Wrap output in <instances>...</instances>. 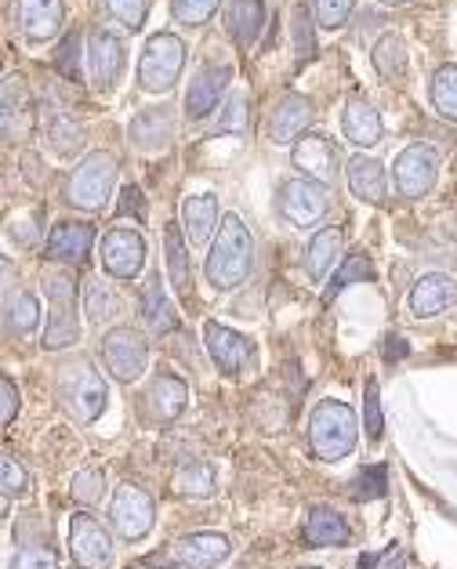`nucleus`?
<instances>
[{"label":"nucleus","instance_id":"42","mask_svg":"<svg viewBox=\"0 0 457 569\" xmlns=\"http://www.w3.org/2000/svg\"><path fill=\"white\" fill-rule=\"evenodd\" d=\"M385 476H389V471H385V465H374L367 471H359L356 482H352V497H356V501H378V497L389 490Z\"/></svg>","mask_w":457,"mask_h":569},{"label":"nucleus","instance_id":"43","mask_svg":"<svg viewBox=\"0 0 457 569\" xmlns=\"http://www.w3.org/2000/svg\"><path fill=\"white\" fill-rule=\"evenodd\" d=\"M0 476H4V505L11 497L30 493V471H26L11 453H4V461H0Z\"/></svg>","mask_w":457,"mask_h":569},{"label":"nucleus","instance_id":"3","mask_svg":"<svg viewBox=\"0 0 457 569\" xmlns=\"http://www.w3.org/2000/svg\"><path fill=\"white\" fill-rule=\"evenodd\" d=\"M59 396L69 418L77 425H91L102 418V410L109 402V388L102 381V373H95L88 359H77V363H66L59 373Z\"/></svg>","mask_w":457,"mask_h":569},{"label":"nucleus","instance_id":"2","mask_svg":"<svg viewBox=\"0 0 457 569\" xmlns=\"http://www.w3.org/2000/svg\"><path fill=\"white\" fill-rule=\"evenodd\" d=\"M356 439H359L356 413L341 399L316 402V410L309 413V442L320 461H341V457H349L356 450Z\"/></svg>","mask_w":457,"mask_h":569},{"label":"nucleus","instance_id":"21","mask_svg":"<svg viewBox=\"0 0 457 569\" xmlns=\"http://www.w3.org/2000/svg\"><path fill=\"white\" fill-rule=\"evenodd\" d=\"M95 240H99V232L91 221H62L48 236V254L54 261H66V266H80V261H88Z\"/></svg>","mask_w":457,"mask_h":569},{"label":"nucleus","instance_id":"29","mask_svg":"<svg viewBox=\"0 0 457 569\" xmlns=\"http://www.w3.org/2000/svg\"><path fill=\"white\" fill-rule=\"evenodd\" d=\"M229 33L240 48L258 44L261 26H266V0H229Z\"/></svg>","mask_w":457,"mask_h":569},{"label":"nucleus","instance_id":"45","mask_svg":"<svg viewBox=\"0 0 457 569\" xmlns=\"http://www.w3.org/2000/svg\"><path fill=\"white\" fill-rule=\"evenodd\" d=\"M106 11L113 16L120 26H128V30H138L146 19V0H102Z\"/></svg>","mask_w":457,"mask_h":569},{"label":"nucleus","instance_id":"30","mask_svg":"<svg viewBox=\"0 0 457 569\" xmlns=\"http://www.w3.org/2000/svg\"><path fill=\"white\" fill-rule=\"evenodd\" d=\"M352 537V526L338 516L335 508H312L309 519H305V540L312 548H338Z\"/></svg>","mask_w":457,"mask_h":569},{"label":"nucleus","instance_id":"24","mask_svg":"<svg viewBox=\"0 0 457 569\" xmlns=\"http://www.w3.org/2000/svg\"><path fill=\"white\" fill-rule=\"evenodd\" d=\"M186 402H189V388L182 378L175 373H157L146 388V407L157 421H175L186 413Z\"/></svg>","mask_w":457,"mask_h":569},{"label":"nucleus","instance_id":"14","mask_svg":"<svg viewBox=\"0 0 457 569\" xmlns=\"http://www.w3.org/2000/svg\"><path fill=\"white\" fill-rule=\"evenodd\" d=\"M123 66H128V48L117 33L95 26L88 33V69H91V84L99 91L117 88V80L123 77Z\"/></svg>","mask_w":457,"mask_h":569},{"label":"nucleus","instance_id":"19","mask_svg":"<svg viewBox=\"0 0 457 569\" xmlns=\"http://www.w3.org/2000/svg\"><path fill=\"white\" fill-rule=\"evenodd\" d=\"M62 19H66L62 0H16V26L26 40L44 44V40L59 37Z\"/></svg>","mask_w":457,"mask_h":569},{"label":"nucleus","instance_id":"12","mask_svg":"<svg viewBox=\"0 0 457 569\" xmlns=\"http://www.w3.org/2000/svg\"><path fill=\"white\" fill-rule=\"evenodd\" d=\"M69 555L80 569H113V540L88 511H80L69 522Z\"/></svg>","mask_w":457,"mask_h":569},{"label":"nucleus","instance_id":"25","mask_svg":"<svg viewBox=\"0 0 457 569\" xmlns=\"http://www.w3.org/2000/svg\"><path fill=\"white\" fill-rule=\"evenodd\" d=\"M341 131L356 149H374L381 142V117L367 99H349L341 113Z\"/></svg>","mask_w":457,"mask_h":569},{"label":"nucleus","instance_id":"8","mask_svg":"<svg viewBox=\"0 0 457 569\" xmlns=\"http://www.w3.org/2000/svg\"><path fill=\"white\" fill-rule=\"evenodd\" d=\"M99 352H102L106 370L113 373L117 381H123V385H131L135 378H142V373H146L149 345H146V338L138 335V330H131V327H113L109 335H102Z\"/></svg>","mask_w":457,"mask_h":569},{"label":"nucleus","instance_id":"40","mask_svg":"<svg viewBox=\"0 0 457 569\" xmlns=\"http://www.w3.org/2000/svg\"><path fill=\"white\" fill-rule=\"evenodd\" d=\"M102 493H106V476H102V468H85V471H77V479H73V497L80 505H99L102 501Z\"/></svg>","mask_w":457,"mask_h":569},{"label":"nucleus","instance_id":"36","mask_svg":"<svg viewBox=\"0 0 457 569\" xmlns=\"http://www.w3.org/2000/svg\"><path fill=\"white\" fill-rule=\"evenodd\" d=\"M364 280H374V266H370V258H367L364 251H352L349 258H341V269L335 272V280H330L324 301H335L345 287L364 283Z\"/></svg>","mask_w":457,"mask_h":569},{"label":"nucleus","instance_id":"51","mask_svg":"<svg viewBox=\"0 0 457 569\" xmlns=\"http://www.w3.org/2000/svg\"><path fill=\"white\" fill-rule=\"evenodd\" d=\"M399 356H407L404 338H389V359H399Z\"/></svg>","mask_w":457,"mask_h":569},{"label":"nucleus","instance_id":"41","mask_svg":"<svg viewBox=\"0 0 457 569\" xmlns=\"http://www.w3.org/2000/svg\"><path fill=\"white\" fill-rule=\"evenodd\" d=\"M356 0H316V22L320 30H341L352 19Z\"/></svg>","mask_w":457,"mask_h":569},{"label":"nucleus","instance_id":"18","mask_svg":"<svg viewBox=\"0 0 457 569\" xmlns=\"http://www.w3.org/2000/svg\"><path fill=\"white\" fill-rule=\"evenodd\" d=\"M316 117V106L305 99V94H284L280 102L272 106V113H269V123H266V134H269V142L272 146H295L298 138L305 134V128L312 123Z\"/></svg>","mask_w":457,"mask_h":569},{"label":"nucleus","instance_id":"23","mask_svg":"<svg viewBox=\"0 0 457 569\" xmlns=\"http://www.w3.org/2000/svg\"><path fill=\"white\" fill-rule=\"evenodd\" d=\"M345 182H349V192L364 203H385L389 197V174H385V163L374 157H352L349 171H345Z\"/></svg>","mask_w":457,"mask_h":569},{"label":"nucleus","instance_id":"37","mask_svg":"<svg viewBox=\"0 0 457 569\" xmlns=\"http://www.w3.org/2000/svg\"><path fill=\"white\" fill-rule=\"evenodd\" d=\"M4 316H8V330H11V335L26 338V335H33V330L40 327V301L33 295H19V298L8 295Z\"/></svg>","mask_w":457,"mask_h":569},{"label":"nucleus","instance_id":"35","mask_svg":"<svg viewBox=\"0 0 457 569\" xmlns=\"http://www.w3.org/2000/svg\"><path fill=\"white\" fill-rule=\"evenodd\" d=\"M120 298L113 287H106V280H88L85 283V312L95 319V323H109V319L120 316Z\"/></svg>","mask_w":457,"mask_h":569},{"label":"nucleus","instance_id":"20","mask_svg":"<svg viewBox=\"0 0 457 569\" xmlns=\"http://www.w3.org/2000/svg\"><path fill=\"white\" fill-rule=\"evenodd\" d=\"M454 298H457V280H454V276L428 272V276H421V280L410 287L407 305H410V312L418 316V319H433L439 312H447L450 305H454Z\"/></svg>","mask_w":457,"mask_h":569},{"label":"nucleus","instance_id":"47","mask_svg":"<svg viewBox=\"0 0 457 569\" xmlns=\"http://www.w3.org/2000/svg\"><path fill=\"white\" fill-rule=\"evenodd\" d=\"M295 37H298V59H312L316 40H312V22H309V11L305 8L295 11Z\"/></svg>","mask_w":457,"mask_h":569},{"label":"nucleus","instance_id":"50","mask_svg":"<svg viewBox=\"0 0 457 569\" xmlns=\"http://www.w3.org/2000/svg\"><path fill=\"white\" fill-rule=\"evenodd\" d=\"M138 214V218H146V203H142V189H135L128 186L123 189V203H120V214Z\"/></svg>","mask_w":457,"mask_h":569},{"label":"nucleus","instance_id":"26","mask_svg":"<svg viewBox=\"0 0 457 569\" xmlns=\"http://www.w3.org/2000/svg\"><path fill=\"white\" fill-rule=\"evenodd\" d=\"M341 247H345V232L338 226H327V229H316V236L305 247V276L320 283L324 276L330 272V266L341 258Z\"/></svg>","mask_w":457,"mask_h":569},{"label":"nucleus","instance_id":"49","mask_svg":"<svg viewBox=\"0 0 457 569\" xmlns=\"http://www.w3.org/2000/svg\"><path fill=\"white\" fill-rule=\"evenodd\" d=\"M0 402H4V410H0V421H4V428L16 421L19 413V388L11 378H0Z\"/></svg>","mask_w":457,"mask_h":569},{"label":"nucleus","instance_id":"1","mask_svg":"<svg viewBox=\"0 0 457 569\" xmlns=\"http://www.w3.org/2000/svg\"><path fill=\"white\" fill-rule=\"evenodd\" d=\"M255 266V240L240 214H221V229L203 261V276L215 290H237Z\"/></svg>","mask_w":457,"mask_h":569},{"label":"nucleus","instance_id":"7","mask_svg":"<svg viewBox=\"0 0 457 569\" xmlns=\"http://www.w3.org/2000/svg\"><path fill=\"white\" fill-rule=\"evenodd\" d=\"M439 152L425 142H414L407 146L404 152L396 157L393 163V182H396V192L404 200H421L428 192L436 189L439 182Z\"/></svg>","mask_w":457,"mask_h":569},{"label":"nucleus","instance_id":"33","mask_svg":"<svg viewBox=\"0 0 457 569\" xmlns=\"http://www.w3.org/2000/svg\"><path fill=\"white\" fill-rule=\"evenodd\" d=\"M175 493H182V497H211L215 493V468L207 465V461H189L175 471Z\"/></svg>","mask_w":457,"mask_h":569},{"label":"nucleus","instance_id":"52","mask_svg":"<svg viewBox=\"0 0 457 569\" xmlns=\"http://www.w3.org/2000/svg\"><path fill=\"white\" fill-rule=\"evenodd\" d=\"M385 569H404V555H399V551H389V559H385Z\"/></svg>","mask_w":457,"mask_h":569},{"label":"nucleus","instance_id":"34","mask_svg":"<svg viewBox=\"0 0 457 569\" xmlns=\"http://www.w3.org/2000/svg\"><path fill=\"white\" fill-rule=\"evenodd\" d=\"M428 99H433V109L443 120L457 123V66H439L433 77V88H428Z\"/></svg>","mask_w":457,"mask_h":569},{"label":"nucleus","instance_id":"44","mask_svg":"<svg viewBox=\"0 0 457 569\" xmlns=\"http://www.w3.org/2000/svg\"><path fill=\"white\" fill-rule=\"evenodd\" d=\"M364 425H367V439L378 442L385 432V418H381V396H378V381L367 385V396H364Z\"/></svg>","mask_w":457,"mask_h":569},{"label":"nucleus","instance_id":"9","mask_svg":"<svg viewBox=\"0 0 457 569\" xmlns=\"http://www.w3.org/2000/svg\"><path fill=\"white\" fill-rule=\"evenodd\" d=\"M327 186L309 182V178H287L276 189V211H280L295 229H309L327 214Z\"/></svg>","mask_w":457,"mask_h":569},{"label":"nucleus","instance_id":"13","mask_svg":"<svg viewBox=\"0 0 457 569\" xmlns=\"http://www.w3.org/2000/svg\"><path fill=\"white\" fill-rule=\"evenodd\" d=\"M290 163L301 178L320 186H335L338 182V149L327 134L305 131L295 146H290Z\"/></svg>","mask_w":457,"mask_h":569},{"label":"nucleus","instance_id":"15","mask_svg":"<svg viewBox=\"0 0 457 569\" xmlns=\"http://www.w3.org/2000/svg\"><path fill=\"white\" fill-rule=\"evenodd\" d=\"M203 345H207V356L211 363L226 373V378H240V373L251 370L255 363V349L251 341L244 335H237L232 327H221V323H207L203 327Z\"/></svg>","mask_w":457,"mask_h":569},{"label":"nucleus","instance_id":"53","mask_svg":"<svg viewBox=\"0 0 457 569\" xmlns=\"http://www.w3.org/2000/svg\"><path fill=\"white\" fill-rule=\"evenodd\" d=\"M381 4H407V0H381Z\"/></svg>","mask_w":457,"mask_h":569},{"label":"nucleus","instance_id":"17","mask_svg":"<svg viewBox=\"0 0 457 569\" xmlns=\"http://www.w3.org/2000/svg\"><path fill=\"white\" fill-rule=\"evenodd\" d=\"M171 562L178 569H215L232 555L226 533H186L171 545Z\"/></svg>","mask_w":457,"mask_h":569},{"label":"nucleus","instance_id":"16","mask_svg":"<svg viewBox=\"0 0 457 569\" xmlns=\"http://www.w3.org/2000/svg\"><path fill=\"white\" fill-rule=\"evenodd\" d=\"M232 80V66L221 62H207L192 73V84L186 88V117L189 120H207L218 109L221 94L229 91Z\"/></svg>","mask_w":457,"mask_h":569},{"label":"nucleus","instance_id":"5","mask_svg":"<svg viewBox=\"0 0 457 569\" xmlns=\"http://www.w3.org/2000/svg\"><path fill=\"white\" fill-rule=\"evenodd\" d=\"M44 295L51 305L48 330H44V349L59 352L80 341V323H77V280L66 269H48L44 272Z\"/></svg>","mask_w":457,"mask_h":569},{"label":"nucleus","instance_id":"32","mask_svg":"<svg viewBox=\"0 0 457 569\" xmlns=\"http://www.w3.org/2000/svg\"><path fill=\"white\" fill-rule=\"evenodd\" d=\"M142 316L152 330H175V305L163 298V287H160V276H149L146 287H142Z\"/></svg>","mask_w":457,"mask_h":569},{"label":"nucleus","instance_id":"38","mask_svg":"<svg viewBox=\"0 0 457 569\" xmlns=\"http://www.w3.org/2000/svg\"><path fill=\"white\" fill-rule=\"evenodd\" d=\"M48 142H51L54 152H59V157H77V152L85 149V131H80L73 120L54 117L48 123Z\"/></svg>","mask_w":457,"mask_h":569},{"label":"nucleus","instance_id":"6","mask_svg":"<svg viewBox=\"0 0 457 569\" xmlns=\"http://www.w3.org/2000/svg\"><path fill=\"white\" fill-rule=\"evenodd\" d=\"M113 186H117V160L109 152H88L77 163V171L69 174L66 203L80 207V211H99L113 197Z\"/></svg>","mask_w":457,"mask_h":569},{"label":"nucleus","instance_id":"46","mask_svg":"<svg viewBox=\"0 0 457 569\" xmlns=\"http://www.w3.org/2000/svg\"><path fill=\"white\" fill-rule=\"evenodd\" d=\"M11 569H59V555L44 545L22 548L16 559H11Z\"/></svg>","mask_w":457,"mask_h":569},{"label":"nucleus","instance_id":"10","mask_svg":"<svg viewBox=\"0 0 457 569\" xmlns=\"http://www.w3.org/2000/svg\"><path fill=\"white\" fill-rule=\"evenodd\" d=\"M109 522H113V530L123 540L135 545V540H142L152 530V522H157V505H152V497L142 486L123 482L113 493V505H109Z\"/></svg>","mask_w":457,"mask_h":569},{"label":"nucleus","instance_id":"28","mask_svg":"<svg viewBox=\"0 0 457 569\" xmlns=\"http://www.w3.org/2000/svg\"><path fill=\"white\" fill-rule=\"evenodd\" d=\"M182 226H163V261H168V276L178 290V298L192 295V272H189V247H186Z\"/></svg>","mask_w":457,"mask_h":569},{"label":"nucleus","instance_id":"4","mask_svg":"<svg viewBox=\"0 0 457 569\" xmlns=\"http://www.w3.org/2000/svg\"><path fill=\"white\" fill-rule=\"evenodd\" d=\"M186 69V40L178 33H152L138 59V88L146 94H168Z\"/></svg>","mask_w":457,"mask_h":569},{"label":"nucleus","instance_id":"11","mask_svg":"<svg viewBox=\"0 0 457 569\" xmlns=\"http://www.w3.org/2000/svg\"><path fill=\"white\" fill-rule=\"evenodd\" d=\"M99 261L113 280H135L146 269V236L128 226L109 229L99 243Z\"/></svg>","mask_w":457,"mask_h":569},{"label":"nucleus","instance_id":"27","mask_svg":"<svg viewBox=\"0 0 457 569\" xmlns=\"http://www.w3.org/2000/svg\"><path fill=\"white\" fill-rule=\"evenodd\" d=\"M218 229V200L211 192H200V197H186L182 200V232L192 247H200L211 240V232Z\"/></svg>","mask_w":457,"mask_h":569},{"label":"nucleus","instance_id":"48","mask_svg":"<svg viewBox=\"0 0 457 569\" xmlns=\"http://www.w3.org/2000/svg\"><path fill=\"white\" fill-rule=\"evenodd\" d=\"M247 128V102L240 99H232L226 109H221V117H218V131H244Z\"/></svg>","mask_w":457,"mask_h":569},{"label":"nucleus","instance_id":"39","mask_svg":"<svg viewBox=\"0 0 457 569\" xmlns=\"http://www.w3.org/2000/svg\"><path fill=\"white\" fill-rule=\"evenodd\" d=\"M221 0H171V16L175 22H182V26H207L211 22V16L218 11Z\"/></svg>","mask_w":457,"mask_h":569},{"label":"nucleus","instance_id":"54","mask_svg":"<svg viewBox=\"0 0 457 569\" xmlns=\"http://www.w3.org/2000/svg\"><path fill=\"white\" fill-rule=\"evenodd\" d=\"M301 569H320V566H301Z\"/></svg>","mask_w":457,"mask_h":569},{"label":"nucleus","instance_id":"22","mask_svg":"<svg viewBox=\"0 0 457 569\" xmlns=\"http://www.w3.org/2000/svg\"><path fill=\"white\" fill-rule=\"evenodd\" d=\"M128 138L135 149L142 152H157V149H168L171 138H175V117L168 106H152V109H142L131 128H128Z\"/></svg>","mask_w":457,"mask_h":569},{"label":"nucleus","instance_id":"31","mask_svg":"<svg viewBox=\"0 0 457 569\" xmlns=\"http://www.w3.org/2000/svg\"><path fill=\"white\" fill-rule=\"evenodd\" d=\"M370 62H374V69H378V77H385V80L404 77L407 73V44H404V37H396V33L378 37V44H374V51H370Z\"/></svg>","mask_w":457,"mask_h":569}]
</instances>
